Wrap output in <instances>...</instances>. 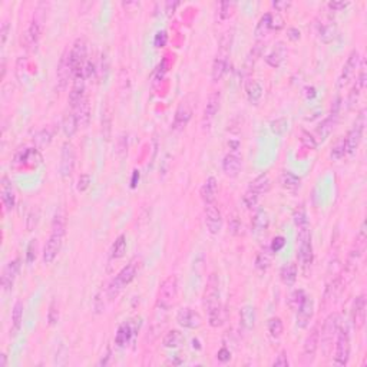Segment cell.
Listing matches in <instances>:
<instances>
[{"instance_id":"cell-49","label":"cell","mask_w":367,"mask_h":367,"mask_svg":"<svg viewBox=\"0 0 367 367\" xmlns=\"http://www.w3.org/2000/svg\"><path fill=\"white\" fill-rule=\"evenodd\" d=\"M284 244H286V238H284V237H276V238L273 240V242H271L270 251H271V252H278V251L284 247Z\"/></svg>"},{"instance_id":"cell-61","label":"cell","mask_w":367,"mask_h":367,"mask_svg":"<svg viewBox=\"0 0 367 367\" xmlns=\"http://www.w3.org/2000/svg\"><path fill=\"white\" fill-rule=\"evenodd\" d=\"M287 35H288V39H291V40H298L300 39V30L296 27H291V29H288Z\"/></svg>"},{"instance_id":"cell-8","label":"cell","mask_w":367,"mask_h":367,"mask_svg":"<svg viewBox=\"0 0 367 367\" xmlns=\"http://www.w3.org/2000/svg\"><path fill=\"white\" fill-rule=\"evenodd\" d=\"M76 164V151L75 146L69 141L62 145V155H61V175L62 178H71Z\"/></svg>"},{"instance_id":"cell-58","label":"cell","mask_w":367,"mask_h":367,"mask_svg":"<svg viewBox=\"0 0 367 367\" xmlns=\"http://www.w3.org/2000/svg\"><path fill=\"white\" fill-rule=\"evenodd\" d=\"M290 6H291L290 2H273V8L277 12H286Z\"/></svg>"},{"instance_id":"cell-63","label":"cell","mask_w":367,"mask_h":367,"mask_svg":"<svg viewBox=\"0 0 367 367\" xmlns=\"http://www.w3.org/2000/svg\"><path fill=\"white\" fill-rule=\"evenodd\" d=\"M178 5H179L178 2H174V3H171V2H170V3H167V5H165V8H167V10H165V12H167L168 15L174 13V12H175V8H177Z\"/></svg>"},{"instance_id":"cell-14","label":"cell","mask_w":367,"mask_h":367,"mask_svg":"<svg viewBox=\"0 0 367 367\" xmlns=\"http://www.w3.org/2000/svg\"><path fill=\"white\" fill-rule=\"evenodd\" d=\"M205 224L211 234H218L223 228V215L214 204L205 205Z\"/></svg>"},{"instance_id":"cell-40","label":"cell","mask_w":367,"mask_h":367,"mask_svg":"<svg viewBox=\"0 0 367 367\" xmlns=\"http://www.w3.org/2000/svg\"><path fill=\"white\" fill-rule=\"evenodd\" d=\"M126 251V237L125 235H119L115 242H114V245H112V248H111V257L112 258H121L124 254H125Z\"/></svg>"},{"instance_id":"cell-45","label":"cell","mask_w":367,"mask_h":367,"mask_svg":"<svg viewBox=\"0 0 367 367\" xmlns=\"http://www.w3.org/2000/svg\"><path fill=\"white\" fill-rule=\"evenodd\" d=\"M305 297V293L303 290H296L291 296H290V300H288V304L290 307L293 308V310H297L298 308V305L303 303V300H304Z\"/></svg>"},{"instance_id":"cell-62","label":"cell","mask_w":367,"mask_h":367,"mask_svg":"<svg viewBox=\"0 0 367 367\" xmlns=\"http://www.w3.org/2000/svg\"><path fill=\"white\" fill-rule=\"evenodd\" d=\"M303 141H304L308 146H311V148H316V141L313 139V136L308 134H304L303 135Z\"/></svg>"},{"instance_id":"cell-26","label":"cell","mask_w":367,"mask_h":367,"mask_svg":"<svg viewBox=\"0 0 367 367\" xmlns=\"http://www.w3.org/2000/svg\"><path fill=\"white\" fill-rule=\"evenodd\" d=\"M255 320H257V314H255V308L252 305H244L240 310V323H241L244 330H252L255 326Z\"/></svg>"},{"instance_id":"cell-15","label":"cell","mask_w":367,"mask_h":367,"mask_svg":"<svg viewBox=\"0 0 367 367\" xmlns=\"http://www.w3.org/2000/svg\"><path fill=\"white\" fill-rule=\"evenodd\" d=\"M320 344V332L317 327H314L310 334L305 337L304 346H303V358L305 363H311L316 357V353Z\"/></svg>"},{"instance_id":"cell-64","label":"cell","mask_w":367,"mask_h":367,"mask_svg":"<svg viewBox=\"0 0 367 367\" xmlns=\"http://www.w3.org/2000/svg\"><path fill=\"white\" fill-rule=\"evenodd\" d=\"M6 361H8V356L5 353L0 354V367H6Z\"/></svg>"},{"instance_id":"cell-6","label":"cell","mask_w":367,"mask_h":367,"mask_svg":"<svg viewBox=\"0 0 367 367\" xmlns=\"http://www.w3.org/2000/svg\"><path fill=\"white\" fill-rule=\"evenodd\" d=\"M336 340V354H334V364L336 366H346L350 358V336L346 329H339Z\"/></svg>"},{"instance_id":"cell-4","label":"cell","mask_w":367,"mask_h":367,"mask_svg":"<svg viewBox=\"0 0 367 367\" xmlns=\"http://www.w3.org/2000/svg\"><path fill=\"white\" fill-rule=\"evenodd\" d=\"M339 329H340V316L337 313H332L323 323L320 340H322V347L326 356L329 354V351L332 349L333 339L337 336Z\"/></svg>"},{"instance_id":"cell-11","label":"cell","mask_w":367,"mask_h":367,"mask_svg":"<svg viewBox=\"0 0 367 367\" xmlns=\"http://www.w3.org/2000/svg\"><path fill=\"white\" fill-rule=\"evenodd\" d=\"M56 78H58V89L65 90L69 79L73 78V69H72L71 59H69V50H65L58 65V72H56Z\"/></svg>"},{"instance_id":"cell-53","label":"cell","mask_w":367,"mask_h":367,"mask_svg":"<svg viewBox=\"0 0 367 367\" xmlns=\"http://www.w3.org/2000/svg\"><path fill=\"white\" fill-rule=\"evenodd\" d=\"M329 9L334 10V12H339V10L346 9L347 6H350L349 2H337V0H333V2H329Z\"/></svg>"},{"instance_id":"cell-57","label":"cell","mask_w":367,"mask_h":367,"mask_svg":"<svg viewBox=\"0 0 367 367\" xmlns=\"http://www.w3.org/2000/svg\"><path fill=\"white\" fill-rule=\"evenodd\" d=\"M273 366H283V367L288 366V358H287L286 353H281V354L273 361Z\"/></svg>"},{"instance_id":"cell-13","label":"cell","mask_w":367,"mask_h":367,"mask_svg":"<svg viewBox=\"0 0 367 367\" xmlns=\"http://www.w3.org/2000/svg\"><path fill=\"white\" fill-rule=\"evenodd\" d=\"M297 311V326L300 329H305L314 316V300L311 297L305 296L303 303L298 305Z\"/></svg>"},{"instance_id":"cell-3","label":"cell","mask_w":367,"mask_h":367,"mask_svg":"<svg viewBox=\"0 0 367 367\" xmlns=\"http://www.w3.org/2000/svg\"><path fill=\"white\" fill-rule=\"evenodd\" d=\"M366 126V109H361L358 117L356 118V122L353 128L349 131V134L344 139V146H346V153L349 156H353L357 152L358 145L361 142V136H363V131Z\"/></svg>"},{"instance_id":"cell-2","label":"cell","mask_w":367,"mask_h":367,"mask_svg":"<svg viewBox=\"0 0 367 367\" xmlns=\"http://www.w3.org/2000/svg\"><path fill=\"white\" fill-rule=\"evenodd\" d=\"M138 269H139L138 261H131L126 267L121 270L119 274L112 280V283L108 287V297L115 298L128 284H131L134 281V278L136 277Z\"/></svg>"},{"instance_id":"cell-9","label":"cell","mask_w":367,"mask_h":367,"mask_svg":"<svg viewBox=\"0 0 367 367\" xmlns=\"http://www.w3.org/2000/svg\"><path fill=\"white\" fill-rule=\"evenodd\" d=\"M204 304H205L208 311L217 310L223 307L220 301V288H218V277L217 274H211L206 283L205 294H204Z\"/></svg>"},{"instance_id":"cell-39","label":"cell","mask_w":367,"mask_h":367,"mask_svg":"<svg viewBox=\"0 0 367 367\" xmlns=\"http://www.w3.org/2000/svg\"><path fill=\"white\" fill-rule=\"evenodd\" d=\"M225 322V310L224 307H220L217 310L208 311V323L211 327H221Z\"/></svg>"},{"instance_id":"cell-22","label":"cell","mask_w":367,"mask_h":367,"mask_svg":"<svg viewBox=\"0 0 367 367\" xmlns=\"http://www.w3.org/2000/svg\"><path fill=\"white\" fill-rule=\"evenodd\" d=\"M286 58L287 47L283 42H278L277 45H274V47L271 49V52L266 56V62L269 63L271 68H280L286 61Z\"/></svg>"},{"instance_id":"cell-25","label":"cell","mask_w":367,"mask_h":367,"mask_svg":"<svg viewBox=\"0 0 367 367\" xmlns=\"http://www.w3.org/2000/svg\"><path fill=\"white\" fill-rule=\"evenodd\" d=\"M217 191H218V185H217V179L214 177H209L204 182L202 188H201V198L204 201V204H214L215 197H217Z\"/></svg>"},{"instance_id":"cell-27","label":"cell","mask_w":367,"mask_h":367,"mask_svg":"<svg viewBox=\"0 0 367 367\" xmlns=\"http://www.w3.org/2000/svg\"><path fill=\"white\" fill-rule=\"evenodd\" d=\"M2 202L6 211H12L15 206V191L6 177L2 179Z\"/></svg>"},{"instance_id":"cell-23","label":"cell","mask_w":367,"mask_h":367,"mask_svg":"<svg viewBox=\"0 0 367 367\" xmlns=\"http://www.w3.org/2000/svg\"><path fill=\"white\" fill-rule=\"evenodd\" d=\"M263 86L257 79H248L245 82V93H247V99L251 105H258L261 98H263Z\"/></svg>"},{"instance_id":"cell-46","label":"cell","mask_w":367,"mask_h":367,"mask_svg":"<svg viewBox=\"0 0 367 367\" xmlns=\"http://www.w3.org/2000/svg\"><path fill=\"white\" fill-rule=\"evenodd\" d=\"M344 155H346V146H344V139H340L339 142H337L336 145H334V146H333L330 156H332V160H334V161H339V160H341V158H343Z\"/></svg>"},{"instance_id":"cell-5","label":"cell","mask_w":367,"mask_h":367,"mask_svg":"<svg viewBox=\"0 0 367 367\" xmlns=\"http://www.w3.org/2000/svg\"><path fill=\"white\" fill-rule=\"evenodd\" d=\"M178 296V281L175 276H170L164 280V283L160 287V294H158V307L168 310L171 305L175 303Z\"/></svg>"},{"instance_id":"cell-1","label":"cell","mask_w":367,"mask_h":367,"mask_svg":"<svg viewBox=\"0 0 367 367\" xmlns=\"http://www.w3.org/2000/svg\"><path fill=\"white\" fill-rule=\"evenodd\" d=\"M63 238H65V218L62 214L55 215L54 225H52V234L47 238L43 248V263L52 264L58 254L62 248Z\"/></svg>"},{"instance_id":"cell-20","label":"cell","mask_w":367,"mask_h":367,"mask_svg":"<svg viewBox=\"0 0 367 367\" xmlns=\"http://www.w3.org/2000/svg\"><path fill=\"white\" fill-rule=\"evenodd\" d=\"M337 36V25L332 18H326L319 25V37L324 43H332Z\"/></svg>"},{"instance_id":"cell-37","label":"cell","mask_w":367,"mask_h":367,"mask_svg":"<svg viewBox=\"0 0 367 367\" xmlns=\"http://www.w3.org/2000/svg\"><path fill=\"white\" fill-rule=\"evenodd\" d=\"M280 276L286 286H293L297 280V266L294 263H288L281 269Z\"/></svg>"},{"instance_id":"cell-60","label":"cell","mask_w":367,"mask_h":367,"mask_svg":"<svg viewBox=\"0 0 367 367\" xmlns=\"http://www.w3.org/2000/svg\"><path fill=\"white\" fill-rule=\"evenodd\" d=\"M58 319H59V313H58V310L55 308V304H52L50 311H49V323H50V324H55V323L58 322Z\"/></svg>"},{"instance_id":"cell-55","label":"cell","mask_w":367,"mask_h":367,"mask_svg":"<svg viewBox=\"0 0 367 367\" xmlns=\"http://www.w3.org/2000/svg\"><path fill=\"white\" fill-rule=\"evenodd\" d=\"M39 142L40 145H46V143L50 142V139H52V134H50V131L49 129H43L40 134H39Z\"/></svg>"},{"instance_id":"cell-10","label":"cell","mask_w":367,"mask_h":367,"mask_svg":"<svg viewBox=\"0 0 367 367\" xmlns=\"http://www.w3.org/2000/svg\"><path fill=\"white\" fill-rule=\"evenodd\" d=\"M69 59H71L72 69H73V75L75 72L81 71L85 68V62H86V42L83 37H79L73 42L71 50H69Z\"/></svg>"},{"instance_id":"cell-48","label":"cell","mask_w":367,"mask_h":367,"mask_svg":"<svg viewBox=\"0 0 367 367\" xmlns=\"http://www.w3.org/2000/svg\"><path fill=\"white\" fill-rule=\"evenodd\" d=\"M287 125H288V122H287L286 118H280V119L274 121V122L271 124V131L277 135L284 134L287 131Z\"/></svg>"},{"instance_id":"cell-24","label":"cell","mask_w":367,"mask_h":367,"mask_svg":"<svg viewBox=\"0 0 367 367\" xmlns=\"http://www.w3.org/2000/svg\"><path fill=\"white\" fill-rule=\"evenodd\" d=\"M220 105H221V93L218 90H215L206 100V107L204 111V119L206 122H211L214 119L217 112L220 111Z\"/></svg>"},{"instance_id":"cell-30","label":"cell","mask_w":367,"mask_h":367,"mask_svg":"<svg viewBox=\"0 0 367 367\" xmlns=\"http://www.w3.org/2000/svg\"><path fill=\"white\" fill-rule=\"evenodd\" d=\"M336 121H337V111L332 112L330 117L326 118L322 124L317 126V131H316V132H317V136H319L322 141H324L329 135L332 134L333 128L336 125Z\"/></svg>"},{"instance_id":"cell-56","label":"cell","mask_w":367,"mask_h":367,"mask_svg":"<svg viewBox=\"0 0 367 367\" xmlns=\"http://www.w3.org/2000/svg\"><path fill=\"white\" fill-rule=\"evenodd\" d=\"M167 43V33L162 30V32H158L156 36H155V46L156 47H162V46H165Z\"/></svg>"},{"instance_id":"cell-50","label":"cell","mask_w":367,"mask_h":367,"mask_svg":"<svg viewBox=\"0 0 367 367\" xmlns=\"http://www.w3.org/2000/svg\"><path fill=\"white\" fill-rule=\"evenodd\" d=\"M89 185H90L89 175H88V174H83V175H81V178H79V181H78V191L83 192V191H86V189L89 188Z\"/></svg>"},{"instance_id":"cell-28","label":"cell","mask_w":367,"mask_h":367,"mask_svg":"<svg viewBox=\"0 0 367 367\" xmlns=\"http://www.w3.org/2000/svg\"><path fill=\"white\" fill-rule=\"evenodd\" d=\"M270 218L267 211L258 209L252 217V231L255 234H264L269 230Z\"/></svg>"},{"instance_id":"cell-52","label":"cell","mask_w":367,"mask_h":367,"mask_svg":"<svg viewBox=\"0 0 367 367\" xmlns=\"http://www.w3.org/2000/svg\"><path fill=\"white\" fill-rule=\"evenodd\" d=\"M9 30H10L9 22H8V20H5V22L2 23V29H0V37H2V46L6 45V40H8V36H9Z\"/></svg>"},{"instance_id":"cell-21","label":"cell","mask_w":367,"mask_h":367,"mask_svg":"<svg viewBox=\"0 0 367 367\" xmlns=\"http://www.w3.org/2000/svg\"><path fill=\"white\" fill-rule=\"evenodd\" d=\"M40 33H42V23L39 19H33L30 26L27 27V30L25 32V46L27 49H35L39 43Z\"/></svg>"},{"instance_id":"cell-18","label":"cell","mask_w":367,"mask_h":367,"mask_svg":"<svg viewBox=\"0 0 367 367\" xmlns=\"http://www.w3.org/2000/svg\"><path fill=\"white\" fill-rule=\"evenodd\" d=\"M223 171L227 177L235 178L241 171V156L237 152L227 153L223 161Z\"/></svg>"},{"instance_id":"cell-16","label":"cell","mask_w":367,"mask_h":367,"mask_svg":"<svg viewBox=\"0 0 367 367\" xmlns=\"http://www.w3.org/2000/svg\"><path fill=\"white\" fill-rule=\"evenodd\" d=\"M351 322L356 330H360L366 322V297L364 294L356 297L351 308Z\"/></svg>"},{"instance_id":"cell-38","label":"cell","mask_w":367,"mask_h":367,"mask_svg":"<svg viewBox=\"0 0 367 367\" xmlns=\"http://www.w3.org/2000/svg\"><path fill=\"white\" fill-rule=\"evenodd\" d=\"M270 30H271V13H266V15L260 19L258 25L255 27V39H257V40L264 39L266 36L269 35Z\"/></svg>"},{"instance_id":"cell-31","label":"cell","mask_w":367,"mask_h":367,"mask_svg":"<svg viewBox=\"0 0 367 367\" xmlns=\"http://www.w3.org/2000/svg\"><path fill=\"white\" fill-rule=\"evenodd\" d=\"M281 185L288 192H297V189L300 188V178L291 171H284L281 174Z\"/></svg>"},{"instance_id":"cell-43","label":"cell","mask_w":367,"mask_h":367,"mask_svg":"<svg viewBox=\"0 0 367 367\" xmlns=\"http://www.w3.org/2000/svg\"><path fill=\"white\" fill-rule=\"evenodd\" d=\"M270 264H271V254L269 251H261L260 254L257 255L255 267L261 271H266L270 267Z\"/></svg>"},{"instance_id":"cell-34","label":"cell","mask_w":367,"mask_h":367,"mask_svg":"<svg viewBox=\"0 0 367 367\" xmlns=\"http://www.w3.org/2000/svg\"><path fill=\"white\" fill-rule=\"evenodd\" d=\"M78 121H76V117H75V114H73V111L71 112H68L65 117H63V121H62V129L65 135L68 136V138H72L73 135L76 134V131H78Z\"/></svg>"},{"instance_id":"cell-47","label":"cell","mask_w":367,"mask_h":367,"mask_svg":"<svg viewBox=\"0 0 367 367\" xmlns=\"http://www.w3.org/2000/svg\"><path fill=\"white\" fill-rule=\"evenodd\" d=\"M294 224H296V227H301V225L308 224L304 205H300L296 211H294Z\"/></svg>"},{"instance_id":"cell-33","label":"cell","mask_w":367,"mask_h":367,"mask_svg":"<svg viewBox=\"0 0 367 367\" xmlns=\"http://www.w3.org/2000/svg\"><path fill=\"white\" fill-rule=\"evenodd\" d=\"M135 333V329L132 327V324L128 322V323H124L119 329H118V333L117 336H115V341H117L118 346H125L128 341L131 340V337L134 336Z\"/></svg>"},{"instance_id":"cell-7","label":"cell","mask_w":367,"mask_h":367,"mask_svg":"<svg viewBox=\"0 0 367 367\" xmlns=\"http://www.w3.org/2000/svg\"><path fill=\"white\" fill-rule=\"evenodd\" d=\"M360 52L357 49L351 50V54L349 55L347 61L343 66V71H341L340 78H339V88H343L346 85H349L350 81H353V78L356 76V72L360 68Z\"/></svg>"},{"instance_id":"cell-44","label":"cell","mask_w":367,"mask_h":367,"mask_svg":"<svg viewBox=\"0 0 367 367\" xmlns=\"http://www.w3.org/2000/svg\"><path fill=\"white\" fill-rule=\"evenodd\" d=\"M258 198H260V195L255 191L248 188L245 191L244 197H242V202H244V205L247 206V208H254V206L257 205V202H258Z\"/></svg>"},{"instance_id":"cell-35","label":"cell","mask_w":367,"mask_h":367,"mask_svg":"<svg viewBox=\"0 0 367 367\" xmlns=\"http://www.w3.org/2000/svg\"><path fill=\"white\" fill-rule=\"evenodd\" d=\"M270 187H271V179H270L269 174H261L260 177H257L251 182L250 189L255 191L258 195H261V194L269 192Z\"/></svg>"},{"instance_id":"cell-59","label":"cell","mask_w":367,"mask_h":367,"mask_svg":"<svg viewBox=\"0 0 367 367\" xmlns=\"http://www.w3.org/2000/svg\"><path fill=\"white\" fill-rule=\"evenodd\" d=\"M217 357H218V360H220V361H228V360H230V357H231V353H230V350H227L224 347V349H221L220 351H218Z\"/></svg>"},{"instance_id":"cell-17","label":"cell","mask_w":367,"mask_h":367,"mask_svg":"<svg viewBox=\"0 0 367 367\" xmlns=\"http://www.w3.org/2000/svg\"><path fill=\"white\" fill-rule=\"evenodd\" d=\"M19 269H20V260L19 258L8 263L6 267L3 269V273H2V287H3L5 291H9V290L13 288L15 280H16L19 274Z\"/></svg>"},{"instance_id":"cell-54","label":"cell","mask_w":367,"mask_h":367,"mask_svg":"<svg viewBox=\"0 0 367 367\" xmlns=\"http://www.w3.org/2000/svg\"><path fill=\"white\" fill-rule=\"evenodd\" d=\"M283 26H284V19L281 18L278 13H276V15H271V29L280 30V29H281Z\"/></svg>"},{"instance_id":"cell-51","label":"cell","mask_w":367,"mask_h":367,"mask_svg":"<svg viewBox=\"0 0 367 367\" xmlns=\"http://www.w3.org/2000/svg\"><path fill=\"white\" fill-rule=\"evenodd\" d=\"M83 72H85V78L86 79H92L93 76H95V63L92 62V61H86L85 62V68H83Z\"/></svg>"},{"instance_id":"cell-36","label":"cell","mask_w":367,"mask_h":367,"mask_svg":"<svg viewBox=\"0 0 367 367\" xmlns=\"http://www.w3.org/2000/svg\"><path fill=\"white\" fill-rule=\"evenodd\" d=\"M22 322H23V303L16 301L13 311H12V334L13 336H16L19 333L22 327Z\"/></svg>"},{"instance_id":"cell-42","label":"cell","mask_w":367,"mask_h":367,"mask_svg":"<svg viewBox=\"0 0 367 367\" xmlns=\"http://www.w3.org/2000/svg\"><path fill=\"white\" fill-rule=\"evenodd\" d=\"M283 330H284V326H283L281 319H278V317H273V319H270L269 333L273 339H278V337H281Z\"/></svg>"},{"instance_id":"cell-29","label":"cell","mask_w":367,"mask_h":367,"mask_svg":"<svg viewBox=\"0 0 367 367\" xmlns=\"http://www.w3.org/2000/svg\"><path fill=\"white\" fill-rule=\"evenodd\" d=\"M192 115V111L189 107L188 102H182L175 112V121H174V126L175 128H184V126L188 124V121L191 119Z\"/></svg>"},{"instance_id":"cell-19","label":"cell","mask_w":367,"mask_h":367,"mask_svg":"<svg viewBox=\"0 0 367 367\" xmlns=\"http://www.w3.org/2000/svg\"><path fill=\"white\" fill-rule=\"evenodd\" d=\"M75 117H76V121H78V125L79 128H86L89 125L90 122V103L88 96L82 99L81 102L76 105L75 108H72Z\"/></svg>"},{"instance_id":"cell-41","label":"cell","mask_w":367,"mask_h":367,"mask_svg":"<svg viewBox=\"0 0 367 367\" xmlns=\"http://www.w3.org/2000/svg\"><path fill=\"white\" fill-rule=\"evenodd\" d=\"M234 9H235V3L234 2H221L218 6V19L221 22L228 20L233 16Z\"/></svg>"},{"instance_id":"cell-12","label":"cell","mask_w":367,"mask_h":367,"mask_svg":"<svg viewBox=\"0 0 367 367\" xmlns=\"http://www.w3.org/2000/svg\"><path fill=\"white\" fill-rule=\"evenodd\" d=\"M177 322L179 326H182L185 329L195 330L202 326V317L192 308H181L177 314Z\"/></svg>"},{"instance_id":"cell-32","label":"cell","mask_w":367,"mask_h":367,"mask_svg":"<svg viewBox=\"0 0 367 367\" xmlns=\"http://www.w3.org/2000/svg\"><path fill=\"white\" fill-rule=\"evenodd\" d=\"M185 341L184 334L179 332V330H171L170 333H167V336L164 337V347L167 349H178L179 346H182Z\"/></svg>"}]
</instances>
